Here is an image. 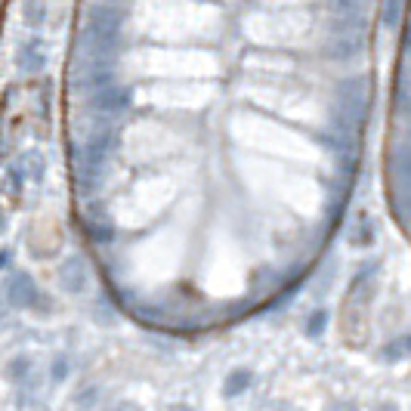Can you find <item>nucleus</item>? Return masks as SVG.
<instances>
[{
    "label": "nucleus",
    "instance_id": "nucleus-1",
    "mask_svg": "<svg viewBox=\"0 0 411 411\" xmlns=\"http://www.w3.org/2000/svg\"><path fill=\"white\" fill-rule=\"evenodd\" d=\"M127 10L118 4H96L90 6L87 22L78 31V50L84 59H111L115 62L118 44H121V22Z\"/></svg>",
    "mask_w": 411,
    "mask_h": 411
},
{
    "label": "nucleus",
    "instance_id": "nucleus-2",
    "mask_svg": "<svg viewBox=\"0 0 411 411\" xmlns=\"http://www.w3.org/2000/svg\"><path fill=\"white\" fill-rule=\"evenodd\" d=\"M115 145H118L115 127L99 124L96 130L87 136V142H84L81 149H72L74 174H78V186L84 192L96 189V183L102 179V170H106V161H108L111 152H115Z\"/></svg>",
    "mask_w": 411,
    "mask_h": 411
},
{
    "label": "nucleus",
    "instance_id": "nucleus-3",
    "mask_svg": "<svg viewBox=\"0 0 411 411\" xmlns=\"http://www.w3.org/2000/svg\"><path fill=\"white\" fill-rule=\"evenodd\" d=\"M6 300H10L13 306H19V310H28V306H34L40 300V288H38V281H34L28 272H22V269H13L10 276H6Z\"/></svg>",
    "mask_w": 411,
    "mask_h": 411
},
{
    "label": "nucleus",
    "instance_id": "nucleus-4",
    "mask_svg": "<svg viewBox=\"0 0 411 411\" xmlns=\"http://www.w3.org/2000/svg\"><path fill=\"white\" fill-rule=\"evenodd\" d=\"M130 90H124V87H118V84H111V87L106 90H99V93H93L90 96V106L102 111V115H118V111H124V108H130Z\"/></svg>",
    "mask_w": 411,
    "mask_h": 411
},
{
    "label": "nucleus",
    "instance_id": "nucleus-5",
    "mask_svg": "<svg viewBox=\"0 0 411 411\" xmlns=\"http://www.w3.org/2000/svg\"><path fill=\"white\" fill-rule=\"evenodd\" d=\"M59 285H62L68 294H78V291L87 285V266H84V257H68V260L59 266Z\"/></svg>",
    "mask_w": 411,
    "mask_h": 411
},
{
    "label": "nucleus",
    "instance_id": "nucleus-6",
    "mask_svg": "<svg viewBox=\"0 0 411 411\" xmlns=\"http://www.w3.org/2000/svg\"><path fill=\"white\" fill-rule=\"evenodd\" d=\"M47 62V56H44V47H40V40H31V44H25L19 47V53H16V68L25 74H34V72H40Z\"/></svg>",
    "mask_w": 411,
    "mask_h": 411
},
{
    "label": "nucleus",
    "instance_id": "nucleus-7",
    "mask_svg": "<svg viewBox=\"0 0 411 411\" xmlns=\"http://www.w3.org/2000/svg\"><path fill=\"white\" fill-rule=\"evenodd\" d=\"M84 229L96 244H111V238H115V223H111L108 213H87Z\"/></svg>",
    "mask_w": 411,
    "mask_h": 411
},
{
    "label": "nucleus",
    "instance_id": "nucleus-8",
    "mask_svg": "<svg viewBox=\"0 0 411 411\" xmlns=\"http://www.w3.org/2000/svg\"><path fill=\"white\" fill-rule=\"evenodd\" d=\"M28 365H31L28 356H16L13 362L6 365V378H10V381H22L25 374H28Z\"/></svg>",
    "mask_w": 411,
    "mask_h": 411
},
{
    "label": "nucleus",
    "instance_id": "nucleus-9",
    "mask_svg": "<svg viewBox=\"0 0 411 411\" xmlns=\"http://www.w3.org/2000/svg\"><path fill=\"white\" fill-rule=\"evenodd\" d=\"M247 383H251V374H247V371H235L232 378L226 381V393H229V396H238Z\"/></svg>",
    "mask_w": 411,
    "mask_h": 411
},
{
    "label": "nucleus",
    "instance_id": "nucleus-10",
    "mask_svg": "<svg viewBox=\"0 0 411 411\" xmlns=\"http://www.w3.org/2000/svg\"><path fill=\"white\" fill-rule=\"evenodd\" d=\"M22 13H25V19H28V25H34V28H38L40 19H44V13H47V6L44 4H28Z\"/></svg>",
    "mask_w": 411,
    "mask_h": 411
},
{
    "label": "nucleus",
    "instance_id": "nucleus-11",
    "mask_svg": "<svg viewBox=\"0 0 411 411\" xmlns=\"http://www.w3.org/2000/svg\"><path fill=\"white\" fill-rule=\"evenodd\" d=\"M65 374H68V362L65 359H56L53 362V381H65Z\"/></svg>",
    "mask_w": 411,
    "mask_h": 411
},
{
    "label": "nucleus",
    "instance_id": "nucleus-12",
    "mask_svg": "<svg viewBox=\"0 0 411 411\" xmlns=\"http://www.w3.org/2000/svg\"><path fill=\"white\" fill-rule=\"evenodd\" d=\"M10 260H13V254H10V251H0V269L10 266Z\"/></svg>",
    "mask_w": 411,
    "mask_h": 411
},
{
    "label": "nucleus",
    "instance_id": "nucleus-13",
    "mask_svg": "<svg viewBox=\"0 0 411 411\" xmlns=\"http://www.w3.org/2000/svg\"><path fill=\"white\" fill-rule=\"evenodd\" d=\"M6 229V223H4V210H0V232H4Z\"/></svg>",
    "mask_w": 411,
    "mask_h": 411
},
{
    "label": "nucleus",
    "instance_id": "nucleus-14",
    "mask_svg": "<svg viewBox=\"0 0 411 411\" xmlns=\"http://www.w3.org/2000/svg\"><path fill=\"white\" fill-rule=\"evenodd\" d=\"M118 411H127V408H118Z\"/></svg>",
    "mask_w": 411,
    "mask_h": 411
}]
</instances>
